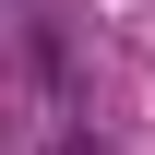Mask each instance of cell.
Returning a JSON list of instances; mask_svg holds the SVG:
<instances>
[{"label": "cell", "mask_w": 155, "mask_h": 155, "mask_svg": "<svg viewBox=\"0 0 155 155\" xmlns=\"http://www.w3.org/2000/svg\"><path fill=\"white\" fill-rule=\"evenodd\" d=\"M24 12H48V0H24Z\"/></svg>", "instance_id": "obj_1"}]
</instances>
